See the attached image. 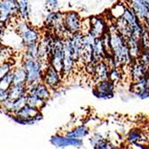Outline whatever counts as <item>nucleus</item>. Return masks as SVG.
I'll use <instances>...</instances> for the list:
<instances>
[{
    "instance_id": "nucleus-1",
    "label": "nucleus",
    "mask_w": 149,
    "mask_h": 149,
    "mask_svg": "<svg viewBox=\"0 0 149 149\" xmlns=\"http://www.w3.org/2000/svg\"><path fill=\"white\" fill-rule=\"evenodd\" d=\"M109 44L115 56L116 61L121 63H126L130 61L131 56L130 54L129 46L124 41L123 36L120 35V33L117 32V31H114L110 35Z\"/></svg>"
},
{
    "instance_id": "nucleus-2",
    "label": "nucleus",
    "mask_w": 149,
    "mask_h": 149,
    "mask_svg": "<svg viewBox=\"0 0 149 149\" xmlns=\"http://www.w3.org/2000/svg\"><path fill=\"white\" fill-rule=\"evenodd\" d=\"M24 70L27 73V82L30 85L35 84L40 79V63L33 59H27L24 63Z\"/></svg>"
},
{
    "instance_id": "nucleus-3",
    "label": "nucleus",
    "mask_w": 149,
    "mask_h": 149,
    "mask_svg": "<svg viewBox=\"0 0 149 149\" xmlns=\"http://www.w3.org/2000/svg\"><path fill=\"white\" fill-rule=\"evenodd\" d=\"M0 9H1V22L3 23L6 22L10 15H15L19 11L17 0H2Z\"/></svg>"
},
{
    "instance_id": "nucleus-4",
    "label": "nucleus",
    "mask_w": 149,
    "mask_h": 149,
    "mask_svg": "<svg viewBox=\"0 0 149 149\" xmlns=\"http://www.w3.org/2000/svg\"><path fill=\"white\" fill-rule=\"evenodd\" d=\"M131 4V8L137 13L140 19H149V6L146 0H129Z\"/></svg>"
},
{
    "instance_id": "nucleus-5",
    "label": "nucleus",
    "mask_w": 149,
    "mask_h": 149,
    "mask_svg": "<svg viewBox=\"0 0 149 149\" xmlns=\"http://www.w3.org/2000/svg\"><path fill=\"white\" fill-rule=\"evenodd\" d=\"M51 143L56 147H65V146H79L82 145V140L72 138H63L60 136H54L51 139Z\"/></svg>"
},
{
    "instance_id": "nucleus-6",
    "label": "nucleus",
    "mask_w": 149,
    "mask_h": 149,
    "mask_svg": "<svg viewBox=\"0 0 149 149\" xmlns=\"http://www.w3.org/2000/svg\"><path fill=\"white\" fill-rule=\"evenodd\" d=\"M63 24L66 31H69L72 33H76L79 29V21L78 15L72 12L66 13L63 20Z\"/></svg>"
},
{
    "instance_id": "nucleus-7",
    "label": "nucleus",
    "mask_w": 149,
    "mask_h": 149,
    "mask_svg": "<svg viewBox=\"0 0 149 149\" xmlns=\"http://www.w3.org/2000/svg\"><path fill=\"white\" fill-rule=\"evenodd\" d=\"M97 97L100 98H110L113 97V84L111 81L106 79L102 80L97 87Z\"/></svg>"
},
{
    "instance_id": "nucleus-8",
    "label": "nucleus",
    "mask_w": 149,
    "mask_h": 149,
    "mask_svg": "<svg viewBox=\"0 0 149 149\" xmlns=\"http://www.w3.org/2000/svg\"><path fill=\"white\" fill-rule=\"evenodd\" d=\"M44 80L50 87H55L59 83V75L57 73V71L53 66L48 67V69L46 71Z\"/></svg>"
},
{
    "instance_id": "nucleus-9",
    "label": "nucleus",
    "mask_w": 149,
    "mask_h": 149,
    "mask_svg": "<svg viewBox=\"0 0 149 149\" xmlns=\"http://www.w3.org/2000/svg\"><path fill=\"white\" fill-rule=\"evenodd\" d=\"M27 91L29 92V94L36 95L42 100L47 99L49 97V92L47 87L43 84H32V86L27 89Z\"/></svg>"
},
{
    "instance_id": "nucleus-10",
    "label": "nucleus",
    "mask_w": 149,
    "mask_h": 149,
    "mask_svg": "<svg viewBox=\"0 0 149 149\" xmlns=\"http://www.w3.org/2000/svg\"><path fill=\"white\" fill-rule=\"evenodd\" d=\"M24 84H13L8 89L9 99H17L21 97H23L26 92Z\"/></svg>"
},
{
    "instance_id": "nucleus-11",
    "label": "nucleus",
    "mask_w": 149,
    "mask_h": 149,
    "mask_svg": "<svg viewBox=\"0 0 149 149\" xmlns=\"http://www.w3.org/2000/svg\"><path fill=\"white\" fill-rule=\"evenodd\" d=\"M104 29V22L98 18H93V22H91L90 34L94 38H99L103 34Z\"/></svg>"
},
{
    "instance_id": "nucleus-12",
    "label": "nucleus",
    "mask_w": 149,
    "mask_h": 149,
    "mask_svg": "<svg viewBox=\"0 0 149 149\" xmlns=\"http://www.w3.org/2000/svg\"><path fill=\"white\" fill-rule=\"evenodd\" d=\"M146 67L141 62L134 63L131 68V74H132L133 79L139 80L144 78V75L146 73Z\"/></svg>"
},
{
    "instance_id": "nucleus-13",
    "label": "nucleus",
    "mask_w": 149,
    "mask_h": 149,
    "mask_svg": "<svg viewBox=\"0 0 149 149\" xmlns=\"http://www.w3.org/2000/svg\"><path fill=\"white\" fill-rule=\"evenodd\" d=\"M95 74L98 80H104L107 79L108 74V69L107 65L104 63H99L95 67Z\"/></svg>"
},
{
    "instance_id": "nucleus-14",
    "label": "nucleus",
    "mask_w": 149,
    "mask_h": 149,
    "mask_svg": "<svg viewBox=\"0 0 149 149\" xmlns=\"http://www.w3.org/2000/svg\"><path fill=\"white\" fill-rule=\"evenodd\" d=\"M22 37L23 41L27 44V45H30L31 43H35L37 40H38V33L28 28L25 31H23L22 33Z\"/></svg>"
},
{
    "instance_id": "nucleus-15",
    "label": "nucleus",
    "mask_w": 149,
    "mask_h": 149,
    "mask_svg": "<svg viewBox=\"0 0 149 149\" xmlns=\"http://www.w3.org/2000/svg\"><path fill=\"white\" fill-rule=\"evenodd\" d=\"M88 134V130L85 126H80L76 128L75 130L70 131L66 134V137L72 138V139H78V138H82L85 137Z\"/></svg>"
},
{
    "instance_id": "nucleus-16",
    "label": "nucleus",
    "mask_w": 149,
    "mask_h": 149,
    "mask_svg": "<svg viewBox=\"0 0 149 149\" xmlns=\"http://www.w3.org/2000/svg\"><path fill=\"white\" fill-rule=\"evenodd\" d=\"M13 76H15L13 72H8L7 74H6L1 78V82H0V88H1V89L8 90L10 88L12 83H13Z\"/></svg>"
},
{
    "instance_id": "nucleus-17",
    "label": "nucleus",
    "mask_w": 149,
    "mask_h": 149,
    "mask_svg": "<svg viewBox=\"0 0 149 149\" xmlns=\"http://www.w3.org/2000/svg\"><path fill=\"white\" fill-rule=\"evenodd\" d=\"M25 81H27V73L25 70L19 69L16 70L13 76V84H24Z\"/></svg>"
},
{
    "instance_id": "nucleus-18",
    "label": "nucleus",
    "mask_w": 149,
    "mask_h": 149,
    "mask_svg": "<svg viewBox=\"0 0 149 149\" xmlns=\"http://www.w3.org/2000/svg\"><path fill=\"white\" fill-rule=\"evenodd\" d=\"M18 4V9L19 13L22 18L26 19L28 17V13H29V5H28V0H17Z\"/></svg>"
},
{
    "instance_id": "nucleus-19",
    "label": "nucleus",
    "mask_w": 149,
    "mask_h": 149,
    "mask_svg": "<svg viewBox=\"0 0 149 149\" xmlns=\"http://www.w3.org/2000/svg\"><path fill=\"white\" fill-rule=\"evenodd\" d=\"M27 55L30 59L36 60L38 57V46L37 43H31L28 45V50H27Z\"/></svg>"
},
{
    "instance_id": "nucleus-20",
    "label": "nucleus",
    "mask_w": 149,
    "mask_h": 149,
    "mask_svg": "<svg viewBox=\"0 0 149 149\" xmlns=\"http://www.w3.org/2000/svg\"><path fill=\"white\" fill-rule=\"evenodd\" d=\"M41 103H42V99L39 98L34 94H29V96H27V104L31 106L38 107L40 105Z\"/></svg>"
},
{
    "instance_id": "nucleus-21",
    "label": "nucleus",
    "mask_w": 149,
    "mask_h": 149,
    "mask_svg": "<svg viewBox=\"0 0 149 149\" xmlns=\"http://www.w3.org/2000/svg\"><path fill=\"white\" fill-rule=\"evenodd\" d=\"M139 139H140V133L139 131L133 130V131H130V133L129 134L128 141L132 143V144H135Z\"/></svg>"
},
{
    "instance_id": "nucleus-22",
    "label": "nucleus",
    "mask_w": 149,
    "mask_h": 149,
    "mask_svg": "<svg viewBox=\"0 0 149 149\" xmlns=\"http://www.w3.org/2000/svg\"><path fill=\"white\" fill-rule=\"evenodd\" d=\"M11 67H12V65H11L10 63H2L1 68H0V72H1V78L3 76H5L6 74H7L10 72Z\"/></svg>"
},
{
    "instance_id": "nucleus-23",
    "label": "nucleus",
    "mask_w": 149,
    "mask_h": 149,
    "mask_svg": "<svg viewBox=\"0 0 149 149\" xmlns=\"http://www.w3.org/2000/svg\"><path fill=\"white\" fill-rule=\"evenodd\" d=\"M141 63L146 68L149 66V51L147 49L141 55Z\"/></svg>"
},
{
    "instance_id": "nucleus-24",
    "label": "nucleus",
    "mask_w": 149,
    "mask_h": 149,
    "mask_svg": "<svg viewBox=\"0 0 149 149\" xmlns=\"http://www.w3.org/2000/svg\"><path fill=\"white\" fill-rule=\"evenodd\" d=\"M47 7L49 11H55L57 9V1L56 0H47Z\"/></svg>"
},
{
    "instance_id": "nucleus-25",
    "label": "nucleus",
    "mask_w": 149,
    "mask_h": 149,
    "mask_svg": "<svg viewBox=\"0 0 149 149\" xmlns=\"http://www.w3.org/2000/svg\"><path fill=\"white\" fill-rule=\"evenodd\" d=\"M8 99H9V92H8V90L0 89V100H1V103H5Z\"/></svg>"
},
{
    "instance_id": "nucleus-26",
    "label": "nucleus",
    "mask_w": 149,
    "mask_h": 149,
    "mask_svg": "<svg viewBox=\"0 0 149 149\" xmlns=\"http://www.w3.org/2000/svg\"><path fill=\"white\" fill-rule=\"evenodd\" d=\"M109 77H110L112 81H116V80H118L120 79V73L115 69H113V71L110 72Z\"/></svg>"
},
{
    "instance_id": "nucleus-27",
    "label": "nucleus",
    "mask_w": 149,
    "mask_h": 149,
    "mask_svg": "<svg viewBox=\"0 0 149 149\" xmlns=\"http://www.w3.org/2000/svg\"><path fill=\"white\" fill-rule=\"evenodd\" d=\"M103 139H102V137L100 136L99 134H97V135H96L94 138H92L91 139V143H92V145H94V146H96L100 140H102Z\"/></svg>"
},
{
    "instance_id": "nucleus-28",
    "label": "nucleus",
    "mask_w": 149,
    "mask_h": 149,
    "mask_svg": "<svg viewBox=\"0 0 149 149\" xmlns=\"http://www.w3.org/2000/svg\"><path fill=\"white\" fill-rule=\"evenodd\" d=\"M138 96H139L140 98H142V99L148 97H149V88L145 89L144 91H142L141 93H139V94L138 95Z\"/></svg>"
},
{
    "instance_id": "nucleus-29",
    "label": "nucleus",
    "mask_w": 149,
    "mask_h": 149,
    "mask_svg": "<svg viewBox=\"0 0 149 149\" xmlns=\"http://www.w3.org/2000/svg\"><path fill=\"white\" fill-rule=\"evenodd\" d=\"M95 148H99V149H103V148H107V145H106V143L102 139V140H100L96 146H95Z\"/></svg>"
},
{
    "instance_id": "nucleus-30",
    "label": "nucleus",
    "mask_w": 149,
    "mask_h": 149,
    "mask_svg": "<svg viewBox=\"0 0 149 149\" xmlns=\"http://www.w3.org/2000/svg\"><path fill=\"white\" fill-rule=\"evenodd\" d=\"M146 87H147V88H149V72H148V74H147V76H146Z\"/></svg>"
},
{
    "instance_id": "nucleus-31",
    "label": "nucleus",
    "mask_w": 149,
    "mask_h": 149,
    "mask_svg": "<svg viewBox=\"0 0 149 149\" xmlns=\"http://www.w3.org/2000/svg\"><path fill=\"white\" fill-rule=\"evenodd\" d=\"M146 24L147 28H148V30H149V19H147V20L146 21Z\"/></svg>"
}]
</instances>
